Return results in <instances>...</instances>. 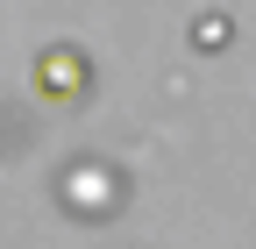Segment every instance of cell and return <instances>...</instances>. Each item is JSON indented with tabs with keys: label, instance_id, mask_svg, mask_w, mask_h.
Instances as JSON below:
<instances>
[{
	"label": "cell",
	"instance_id": "obj_1",
	"mask_svg": "<svg viewBox=\"0 0 256 249\" xmlns=\"http://www.w3.org/2000/svg\"><path fill=\"white\" fill-rule=\"evenodd\" d=\"M36 92H43V100H57V107H78L86 92H92V64H86V50L50 43V50L36 57Z\"/></svg>",
	"mask_w": 256,
	"mask_h": 249
}]
</instances>
